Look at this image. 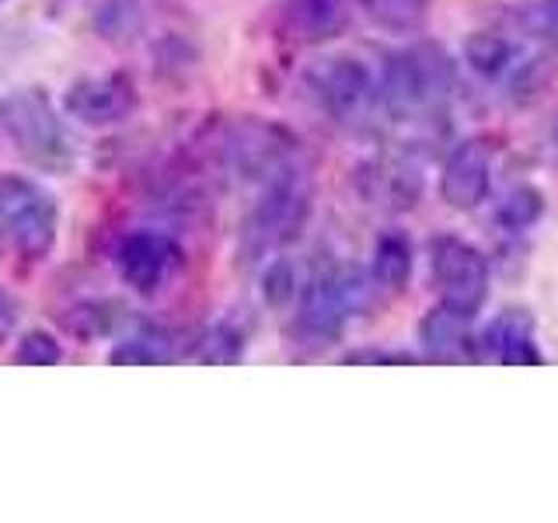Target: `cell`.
<instances>
[{
  "label": "cell",
  "mask_w": 558,
  "mask_h": 523,
  "mask_svg": "<svg viewBox=\"0 0 558 523\" xmlns=\"http://www.w3.org/2000/svg\"><path fill=\"white\" fill-rule=\"evenodd\" d=\"M418 192H423V174L405 157H380L363 171V196L374 206L412 209Z\"/></svg>",
  "instance_id": "cell-14"
},
{
  "label": "cell",
  "mask_w": 558,
  "mask_h": 523,
  "mask_svg": "<svg viewBox=\"0 0 558 523\" xmlns=\"http://www.w3.org/2000/svg\"><path fill=\"white\" fill-rule=\"evenodd\" d=\"M488 188H493V150L485 139L468 136L450 147L440 168V199L458 214H471L488 199Z\"/></svg>",
  "instance_id": "cell-10"
},
{
  "label": "cell",
  "mask_w": 558,
  "mask_h": 523,
  "mask_svg": "<svg viewBox=\"0 0 558 523\" xmlns=\"http://www.w3.org/2000/svg\"><path fill=\"white\" fill-rule=\"evenodd\" d=\"M520 49H523V42L510 39V35L482 28V32H471L464 39V63L475 77H482L488 84H502L510 77V70L517 66Z\"/></svg>",
  "instance_id": "cell-16"
},
{
  "label": "cell",
  "mask_w": 558,
  "mask_h": 523,
  "mask_svg": "<svg viewBox=\"0 0 558 523\" xmlns=\"http://www.w3.org/2000/svg\"><path fill=\"white\" fill-rule=\"evenodd\" d=\"M0 136L39 171L63 174L77 161L63 112L43 87H17V92L0 95Z\"/></svg>",
  "instance_id": "cell-1"
},
{
  "label": "cell",
  "mask_w": 558,
  "mask_h": 523,
  "mask_svg": "<svg viewBox=\"0 0 558 523\" xmlns=\"http://www.w3.org/2000/svg\"><path fill=\"white\" fill-rule=\"evenodd\" d=\"M453 63L433 42H415L380 63V109L395 119L426 115L450 98Z\"/></svg>",
  "instance_id": "cell-3"
},
{
  "label": "cell",
  "mask_w": 558,
  "mask_h": 523,
  "mask_svg": "<svg viewBox=\"0 0 558 523\" xmlns=\"http://www.w3.org/2000/svg\"><path fill=\"white\" fill-rule=\"evenodd\" d=\"M179 353H174V339L165 328L154 325H140L126 336H119L109 349V363L112 366H161V363H174Z\"/></svg>",
  "instance_id": "cell-18"
},
{
  "label": "cell",
  "mask_w": 558,
  "mask_h": 523,
  "mask_svg": "<svg viewBox=\"0 0 558 523\" xmlns=\"http://www.w3.org/2000/svg\"><path fill=\"white\" fill-rule=\"evenodd\" d=\"M150 17V0H95L92 22L105 42H133Z\"/></svg>",
  "instance_id": "cell-19"
},
{
  "label": "cell",
  "mask_w": 558,
  "mask_h": 523,
  "mask_svg": "<svg viewBox=\"0 0 558 523\" xmlns=\"http://www.w3.org/2000/svg\"><path fill=\"white\" fill-rule=\"evenodd\" d=\"M551 4H555V11H558V0H551Z\"/></svg>",
  "instance_id": "cell-28"
},
{
  "label": "cell",
  "mask_w": 558,
  "mask_h": 523,
  "mask_svg": "<svg viewBox=\"0 0 558 523\" xmlns=\"http://www.w3.org/2000/svg\"><path fill=\"white\" fill-rule=\"evenodd\" d=\"M429 269H433V283L440 290V301L450 307H461L468 314H478L488 283H493V272H488V258L482 248H475L464 238L444 234L429 244Z\"/></svg>",
  "instance_id": "cell-8"
},
{
  "label": "cell",
  "mask_w": 558,
  "mask_h": 523,
  "mask_svg": "<svg viewBox=\"0 0 558 523\" xmlns=\"http://www.w3.org/2000/svg\"><path fill=\"white\" fill-rule=\"evenodd\" d=\"M345 22V0H287L283 4V32L307 46L336 39V35H342Z\"/></svg>",
  "instance_id": "cell-15"
},
{
  "label": "cell",
  "mask_w": 558,
  "mask_h": 523,
  "mask_svg": "<svg viewBox=\"0 0 558 523\" xmlns=\"http://www.w3.org/2000/svg\"><path fill=\"white\" fill-rule=\"evenodd\" d=\"M418 345H423L429 363H471V360H478L475 314L440 301L423 321H418Z\"/></svg>",
  "instance_id": "cell-12"
},
{
  "label": "cell",
  "mask_w": 558,
  "mask_h": 523,
  "mask_svg": "<svg viewBox=\"0 0 558 523\" xmlns=\"http://www.w3.org/2000/svg\"><path fill=\"white\" fill-rule=\"evenodd\" d=\"M366 276L356 266L314 269L296 293V331L311 345H328L342 336L345 321L366 304Z\"/></svg>",
  "instance_id": "cell-4"
},
{
  "label": "cell",
  "mask_w": 558,
  "mask_h": 523,
  "mask_svg": "<svg viewBox=\"0 0 558 523\" xmlns=\"http://www.w3.org/2000/svg\"><path fill=\"white\" fill-rule=\"evenodd\" d=\"M296 293H301V276H296L293 262L283 255L266 258V269H262V301L269 307H290L296 304Z\"/></svg>",
  "instance_id": "cell-24"
},
{
  "label": "cell",
  "mask_w": 558,
  "mask_h": 523,
  "mask_svg": "<svg viewBox=\"0 0 558 523\" xmlns=\"http://www.w3.org/2000/svg\"><path fill=\"white\" fill-rule=\"evenodd\" d=\"M342 363H371V366H384V363H418V356L412 353H391V349H353V353H345Z\"/></svg>",
  "instance_id": "cell-26"
},
{
  "label": "cell",
  "mask_w": 558,
  "mask_h": 523,
  "mask_svg": "<svg viewBox=\"0 0 558 523\" xmlns=\"http://www.w3.org/2000/svg\"><path fill=\"white\" fill-rule=\"evenodd\" d=\"M415 269V252H412V241L398 231H388L374 241V252H371V279L377 290H388V293H401L409 287Z\"/></svg>",
  "instance_id": "cell-17"
},
{
  "label": "cell",
  "mask_w": 558,
  "mask_h": 523,
  "mask_svg": "<svg viewBox=\"0 0 558 523\" xmlns=\"http://www.w3.org/2000/svg\"><path fill=\"white\" fill-rule=\"evenodd\" d=\"M304 87L311 101L336 122L371 119L380 109V70L353 52H331L304 70Z\"/></svg>",
  "instance_id": "cell-5"
},
{
  "label": "cell",
  "mask_w": 558,
  "mask_h": 523,
  "mask_svg": "<svg viewBox=\"0 0 558 523\" xmlns=\"http://www.w3.org/2000/svg\"><path fill=\"white\" fill-rule=\"evenodd\" d=\"M541 217H545V196H541L534 185H513L496 206V220L510 234L531 231Z\"/></svg>",
  "instance_id": "cell-23"
},
{
  "label": "cell",
  "mask_w": 558,
  "mask_h": 523,
  "mask_svg": "<svg viewBox=\"0 0 558 523\" xmlns=\"http://www.w3.org/2000/svg\"><path fill=\"white\" fill-rule=\"evenodd\" d=\"M63 328L81 342H92L101 336H112L122 321V311L112 301H84L77 307H70L66 314H60Z\"/></svg>",
  "instance_id": "cell-22"
},
{
  "label": "cell",
  "mask_w": 558,
  "mask_h": 523,
  "mask_svg": "<svg viewBox=\"0 0 558 523\" xmlns=\"http://www.w3.org/2000/svg\"><path fill=\"white\" fill-rule=\"evenodd\" d=\"M179 248L174 241L161 231H130L119 241L116 252V269L122 276V283L136 293H154L168 283V276L174 269Z\"/></svg>",
  "instance_id": "cell-11"
},
{
  "label": "cell",
  "mask_w": 558,
  "mask_h": 523,
  "mask_svg": "<svg viewBox=\"0 0 558 523\" xmlns=\"http://www.w3.org/2000/svg\"><path fill=\"white\" fill-rule=\"evenodd\" d=\"M555 136H558V119H555Z\"/></svg>",
  "instance_id": "cell-27"
},
{
  "label": "cell",
  "mask_w": 558,
  "mask_h": 523,
  "mask_svg": "<svg viewBox=\"0 0 558 523\" xmlns=\"http://www.w3.org/2000/svg\"><path fill=\"white\" fill-rule=\"evenodd\" d=\"M356 8L384 32L412 35L426 25L433 0H356Z\"/></svg>",
  "instance_id": "cell-20"
},
{
  "label": "cell",
  "mask_w": 558,
  "mask_h": 523,
  "mask_svg": "<svg viewBox=\"0 0 558 523\" xmlns=\"http://www.w3.org/2000/svg\"><path fill=\"white\" fill-rule=\"evenodd\" d=\"M244 349H248V328H241L234 318H223L203 331L192 360L209 366H227V363H241Z\"/></svg>",
  "instance_id": "cell-21"
},
{
  "label": "cell",
  "mask_w": 558,
  "mask_h": 523,
  "mask_svg": "<svg viewBox=\"0 0 558 523\" xmlns=\"http://www.w3.org/2000/svg\"><path fill=\"white\" fill-rule=\"evenodd\" d=\"M478 356L496 360L502 366H541L537 339H534V321L523 307H506L499 311L493 325L478 336Z\"/></svg>",
  "instance_id": "cell-13"
},
{
  "label": "cell",
  "mask_w": 558,
  "mask_h": 523,
  "mask_svg": "<svg viewBox=\"0 0 558 523\" xmlns=\"http://www.w3.org/2000/svg\"><path fill=\"white\" fill-rule=\"evenodd\" d=\"M314 209V185L301 165L287 168L279 179L266 182L258 203L244 220L241 244L248 258H272L304 234Z\"/></svg>",
  "instance_id": "cell-2"
},
{
  "label": "cell",
  "mask_w": 558,
  "mask_h": 523,
  "mask_svg": "<svg viewBox=\"0 0 558 523\" xmlns=\"http://www.w3.org/2000/svg\"><path fill=\"white\" fill-rule=\"evenodd\" d=\"M63 360V349L60 342L49 336V331H25L22 339H17V349H14V363L22 366H57Z\"/></svg>",
  "instance_id": "cell-25"
},
{
  "label": "cell",
  "mask_w": 558,
  "mask_h": 523,
  "mask_svg": "<svg viewBox=\"0 0 558 523\" xmlns=\"http://www.w3.org/2000/svg\"><path fill=\"white\" fill-rule=\"evenodd\" d=\"M57 196L28 174H4L0 179V238L22 258L43 262L57 244Z\"/></svg>",
  "instance_id": "cell-6"
},
{
  "label": "cell",
  "mask_w": 558,
  "mask_h": 523,
  "mask_svg": "<svg viewBox=\"0 0 558 523\" xmlns=\"http://www.w3.org/2000/svg\"><path fill=\"white\" fill-rule=\"evenodd\" d=\"M0 307H4V296H0Z\"/></svg>",
  "instance_id": "cell-29"
},
{
  "label": "cell",
  "mask_w": 558,
  "mask_h": 523,
  "mask_svg": "<svg viewBox=\"0 0 558 523\" xmlns=\"http://www.w3.org/2000/svg\"><path fill=\"white\" fill-rule=\"evenodd\" d=\"M136 109V87L126 74L81 77L63 92V112L92 130H109L126 122Z\"/></svg>",
  "instance_id": "cell-9"
},
{
  "label": "cell",
  "mask_w": 558,
  "mask_h": 523,
  "mask_svg": "<svg viewBox=\"0 0 558 523\" xmlns=\"http://www.w3.org/2000/svg\"><path fill=\"white\" fill-rule=\"evenodd\" d=\"M220 161L234 179L266 185L296 165V147L287 130L266 119H241L220 139Z\"/></svg>",
  "instance_id": "cell-7"
}]
</instances>
